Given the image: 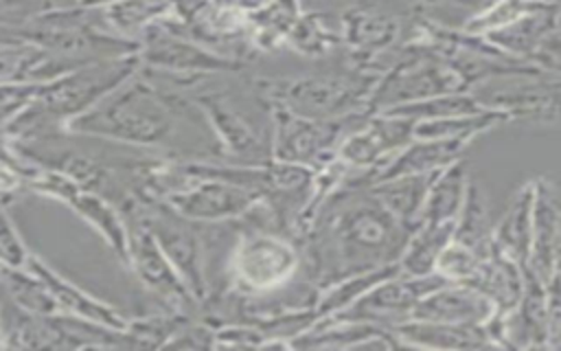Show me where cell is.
<instances>
[{
    "instance_id": "2e32d148",
    "label": "cell",
    "mask_w": 561,
    "mask_h": 351,
    "mask_svg": "<svg viewBox=\"0 0 561 351\" xmlns=\"http://www.w3.org/2000/svg\"><path fill=\"white\" fill-rule=\"evenodd\" d=\"M469 143L460 140H436V138H412L403 149H399L390 162H386L368 184L401 176H419L434 173L447 167L449 162L462 158L465 147Z\"/></svg>"
},
{
    "instance_id": "484cf974",
    "label": "cell",
    "mask_w": 561,
    "mask_h": 351,
    "mask_svg": "<svg viewBox=\"0 0 561 351\" xmlns=\"http://www.w3.org/2000/svg\"><path fill=\"white\" fill-rule=\"evenodd\" d=\"M344 31L348 44L355 48H383L392 39H397L399 22L386 13H379L375 9H351L344 13Z\"/></svg>"
},
{
    "instance_id": "4316f807",
    "label": "cell",
    "mask_w": 561,
    "mask_h": 351,
    "mask_svg": "<svg viewBox=\"0 0 561 351\" xmlns=\"http://www.w3.org/2000/svg\"><path fill=\"white\" fill-rule=\"evenodd\" d=\"M550 7L554 4H543L537 0H495L489 7L480 9L476 15H471L460 29L469 35H486L491 31L508 26L526 15L546 11Z\"/></svg>"
},
{
    "instance_id": "7c38bea8",
    "label": "cell",
    "mask_w": 561,
    "mask_h": 351,
    "mask_svg": "<svg viewBox=\"0 0 561 351\" xmlns=\"http://www.w3.org/2000/svg\"><path fill=\"white\" fill-rule=\"evenodd\" d=\"M403 347L388 327L362 320H316L289 340V349H394Z\"/></svg>"
},
{
    "instance_id": "836d02e7",
    "label": "cell",
    "mask_w": 561,
    "mask_h": 351,
    "mask_svg": "<svg viewBox=\"0 0 561 351\" xmlns=\"http://www.w3.org/2000/svg\"><path fill=\"white\" fill-rule=\"evenodd\" d=\"M537 2H543V4H559L561 0H537Z\"/></svg>"
},
{
    "instance_id": "d6a6232c",
    "label": "cell",
    "mask_w": 561,
    "mask_h": 351,
    "mask_svg": "<svg viewBox=\"0 0 561 351\" xmlns=\"http://www.w3.org/2000/svg\"><path fill=\"white\" fill-rule=\"evenodd\" d=\"M473 2H476V7H478V11H480V9H484V7H489V4H491V2H495V0H473Z\"/></svg>"
},
{
    "instance_id": "ffe728a7",
    "label": "cell",
    "mask_w": 561,
    "mask_h": 351,
    "mask_svg": "<svg viewBox=\"0 0 561 351\" xmlns=\"http://www.w3.org/2000/svg\"><path fill=\"white\" fill-rule=\"evenodd\" d=\"M436 173L438 171L419 173V176H401V178L379 180V182H373L366 186L408 230H414L421 224V213H423V204L427 197V189H430L432 180L436 178Z\"/></svg>"
},
{
    "instance_id": "5bb4252c",
    "label": "cell",
    "mask_w": 561,
    "mask_h": 351,
    "mask_svg": "<svg viewBox=\"0 0 561 351\" xmlns=\"http://www.w3.org/2000/svg\"><path fill=\"white\" fill-rule=\"evenodd\" d=\"M127 75H129V66L123 61H107L101 68H90V70L85 68L72 75L66 83H61V88H55L46 99V107L50 112L79 116L85 112V107L90 110L107 92L121 86Z\"/></svg>"
},
{
    "instance_id": "1f68e13d",
    "label": "cell",
    "mask_w": 561,
    "mask_h": 351,
    "mask_svg": "<svg viewBox=\"0 0 561 351\" xmlns=\"http://www.w3.org/2000/svg\"><path fill=\"white\" fill-rule=\"evenodd\" d=\"M528 61L548 75L561 77V33L557 29L550 31L533 50Z\"/></svg>"
},
{
    "instance_id": "4dcf8cb0",
    "label": "cell",
    "mask_w": 561,
    "mask_h": 351,
    "mask_svg": "<svg viewBox=\"0 0 561 351\" xmlns=\"http://www.w3.org/2000/svg\"><path fill=\"white\" fill-rule=\"evenodd\" d=\"M546 349L561 351V265L546 281Z\"/></svg>"
},
{
    "instance_id": "d6986e66",
    "label": "cell",
    "mask_w": 561,
    "mask_h": 351,
    "mask_svg": "<svg viewBox=\"0 0 561 351\" xmlns=\"http://www.w3.org/2000/svg\"><path fill=\"white\" fill-rule=\"evenodd\" d=\"M129 246L138 272L156 292H160L169 301H175V305H186L193 301L191 292L186 290V285L182 283V279L178 276V272L173 270V265L169 263V259L164 257L158 241L147 228L134 233Z\"/></svg>"
},
{
    "instance_id": "83f0119b",
    "label": "cell",
    "mask_w": 561,
    "mask_h": 351,
    "mask_svg": "<svg viewBox=\"0 0 561 351\" xmlns=\"http://www.w3.org/2000/svg\"><path fill=\"white\" fill-rule=\"evenodd\" d=\"M33 272L37 274V279L46 285V290L53 294V298H57L59 303H64L66 307L75 309L77 314H83L88 318H94V320H101V322H107L112 327H121V320L107 309L103 307L101 303L92 301L90 296H85L81 290H77L75 285L66 283L64 279H59L55 272H50L46 265H42L39 261H33Z\"/></svg>"
},
{
    "instance_id": "ac0fdd59",
    "label": "cell",
    "mask_w": 561,
    "mask_h": 351,
    "mask_svg": "<svg viewBox=\"0 0 561 351\" xmlns=\"http://www.w3.org/2000/svg\"><path fill=\"white\" fill-rule=\"evenodd\" d=\"M145 59L158 68H167L173 72H206L237 66L234 61L210 55L173 33L149 35L145 44Z\"/></svg>"
},
{
    "instance_id": "f546056e",
    "label": "cell",
    "mask_w": 561,
    "mask_h": 351,
    "mask_svg": "<svg viewBox=\"0 0 561 351\" xmlns=\"http://www.w3.org/2000/svg\"><path fill=\"white\" fill-rule=\"evenodd\" d=\"M53 189H55V193H59L68 202H72L79 208V213L90 217L92 224L101 226V230L107 233V237L112 239V244L116 248H121V244L125 246V235H123V228H121L118 219L112 215V211L101 200H96L94 195H88L85 191L72 186L70 182H57Z\"/></svg>"
},
{
    "instance_id": "603a6c76",
    "label": "cell",
    "mask_w": 561,
    "mask_h": 351,
    "mask_svg": "<svg viewBox=\"0 0 561 351\" xmlns=\"http://www.w3.org/2000/svg\"><path fill=\"white\" fill-rule=\"evenodd\" d=\"M557 7H550L546 11L526 15L508 26H502L497 31H491L484 37L486 42H491L497 50H502L506 57L524 61L533 55V50L539 46V42L554 31V18H557Z\"/></svg>"
},
{
    "instance_id": "44dd1931",
    "label": "cell",
    "mask_w": 561,
    "mask_h": 351,
    "mask_svg": "<svg viewBox=\"0 0 561 351\" xmlns=\"http://www.w3.org/2000/svg\"><path fill=\"white\" fill-rule=\"evenodd\" d=\"M469 173L467 160L458 158L443 167L427 189V197L421 213V224H440V222H456L469 189Z\"/></svg>"
},
{
    "instance_id": "3957f363",
    "label": "cell",
    "mask_w": 561,
    "mask_h": 351,
    "mask_svg": "<svg viewBox=\"0 0 561 351\" xmlns=\"http://www.w3.org/2000/svg\"><path fill=\"white\" fill-rule=\"evenodd\" d=\"M379 75L368 72H313L289 79H270L263 94L276 107L305 118H342L368 114L366 105Z\"/></svg>"
},
{
    "instance_id": "f1b7e54d",
    "label": "cell",
    "mask_w": 561,
    "mask_h": 351,
    "mask_svg": "<svg viewBox=\"0 0 561 351\" xmlns=\"http://www.w3.org/2000/svg\"><path fill=\"white\" fill-rule=\"evenodd\" d=\"M169 0H116L107 7V20L121 33L145 31L147 24L158 20L169 11Z\"/></svg>"
},
{
    "instance_id": "8992f818",
    "label": "cell",
    "mask_w": 561,
    "mask_h": 351,
    "mask_svg": "<svg viewBox=\"0 0 561 351\" xmlns=\"http://www.w3.org/2000/svg\"><path fill=\"white\" fill-rule=\"evenodd\" d=\"M234 281L252 296H267L291 285L302 270V250L278 233L243 235L232 252Z\"/></svg>"
},
{
    "instance_id": "d4e9b609",
    "label": "cell",
    "mask_w": 561,
    "mask_h": 351,
    "mask_svg": "<svg viewBox=\"0 0 561 351\" xmlns=\"http://www.w3.org/2000/svg\"><path fill=\"white\" fill-rule=\"evenodd\" d=\"M491 235H493V224L489 219L486 195L476 180H469L465 204L456 217L454 241H460L478 252H486L491 248Z\"/></svg>"
},
{
    "instance_id": "4fadbf2b",
    "label": "cell",
    "mask_w": 561,
    "mask_h": 351,
    "mask_svg": "<svg viewBox=\"0 0 561 351\" xmlns=\"http://www.w3.org/2000/svg\"><path fill=\"white\" fill-rule=\"evenodd\" d=\"M561 246V195L546 178L535 180V206H533V237L528 268L543 281L559 268Z\"/></svg>"
},
{
    "instance_id": "e0dca14e",
    "label": "cell",
    "mask_w": 561,
    "mask_h": 351,
    "mask_svg": "<svg viewBox=\"0 0 561 351\" xmlns=\"http://www.w3.org/2000/svg\"><path fill=\"white\" fill-rule=\"evenodd\" d=\"M533 206H535V180H528L511 197L504 215L493 226L491 241L504 254L519 265H528L530 237H533Z\"/></svg>"
},
{
    "instance_id": "8fae6325",
    "label": "cell",
    "mask_w": 561,
    "mask_h": 351,
    "mask_svg": "<svg viewBox=\"0 0 561 351\" xmlns=\"http://www.w3.org/2000/svg\"><path fill=\"white\" fill-rule=\"evenodd\" d=\"M495 312V303L480 290L465 283L445 281L414 305L410 320L486 325Z\"/></svg>"
},
{
    "instance_id": "9c48e42d",
    "label": "cell",
    "mask_w": 561,
    "mask_h": 351,
    "mask_svg": "<svg viewBox=\"0 0 561 351\" xmlns=\"http://www.w3.org/2000/svg\"><path fill=\"white\" fill-rule=\"evenodd\" d=\"M517 86H504L476 94L486 107L506 112L508 118L552 123L561 118V77L557 75H519Z\"/></svg>"
},
{
    "instance_id": "cb8c5ba5",
    "label": "cell",
    "mask_w": 561,
    "mask_h": 351,
    "mask_svg": "<svg viewBox=\"0 0 561 351\" xmlns=\"http://www.w3.org/2000/svg\"><path fill=\"white\" fill-rule=\"evenodd\" d=\"M399 263H390V265H381L375 270H366V272H357L351 276H344L331 285L320 287L313 312H316V320L322 318H331L337 312H342L344 307H348L355 298H359L366 290H370L375 283L399 274Z\"/></svg>"
},
{
    "instance_id": "9a60e30c",
    "label": "cell",
    "mask_w": 561,
    "mask_h": 351,
    "mask_svg": "<svg viewBox=\"0 0 561 351\" xmlns=\"http://www.w3.org/2000/svg\"><path fill=\"white\" fill-rule=\"evenodd\" d=\"M403 347L416 349H489L495 347L484 325L405 320L392 329Z\"/></svg>"
},
{
    "instance_id": "ba28073f",
    "label": "cell",
    "mask_w": 561,
    "mask_h": 351,
    "mask_svg": "<svg viewBox=\"0 0 561 351\" xmlns=\"http://www.w3.org/2000/svg\"><path fill=\"white\" fill-rule=\"evenodd\" d=\"M263 204V195L250 186L217 178L199 176V180L182 191H175L171 206L186 219L221 222L252 213Z\"/></svg>"
},
{
    "instance_id": "52a82bcc",
    "label": "cell",
    "mask_w": 561,
    "mask_h": 351,
    "mask_svg": "<svg viewBox=\"0 0 561 351\" xmlns=\"http://www.w3.org/2000/svg\"><path fill=\"white\" fill-rule=\"evenodd\" d=\"M445 279L438 272L412 276V274H392L379 283H375L370 290H366L359 298H355L348 307L337 312L331 318L342 320H362L381 325L388 329H394L397 325L412 318L414 305L432 290L443 285ZM329 320V318H322Z\"/></svg>"
},
{
    "instance_id": "277c9868",
    "label": "cell",
    "mask_w": 561,
    "mask_h": 351,
    "mask_svg": "<svg viewBox=\"0 0 561 351\" xmlns=\"http://www.w3.org/2000/svg\"><path fill=\"white\" fill-rule=\"evenodd\" d=\"M465 90L467 86L456 68L436 48L421 46L416 53H405L386 75L377 79L366 112L377 114L403 103Z\"/></svg>"
},
{
    "instance_id": "6da1fadb",
    "label": "cell",
    "mask_w": 561,
    "mask_h": 351,
    "mask_svg": "<svg viewBox=\"0 0 561 351\" xmlns=\"http://www.w3.org/2000/svg\"><path fill=\"white\" fill-rule=\"evenodd\" d=\"M410 233L368 186L342 184L320 204L302 235V261L320 290L344 276L397 263Z\"/></svg>"
},
{
    "instance_id": "30bf717a",
    "label": "cell",
    "mask_w": 561,
    "mask_h": 351,
    "mask_svg": "<svg viewBox=\"0 0 561 351\" xmlns=\"http://www.w3.org/2000/svg\"><path fill=\"white\" fill-rule=\"evenodd\" d=\"M149 233L158 241L160 250L191 292L195 301L204 298L206 283H204V268H202V244L195 230L188 226L186 217L178 211H162L156 213L149 224Z\"/></svg>"
},
{
    "instance_id": "7402d4cb",
    "label": "cell",
    "mask_w": 561,
    "mask_h": 351,
    "mask_svg": "<svg viewBox=\"0 0 561 351\" xmlns=\"http://www.w3.org/2000/svg\"><path fill=\"white\" fill-rule=\"evenodd\" d=\"M454 228L456 222H440V224H419L405 246L403 252L399 257V270L403 274H412V276H423V274H432L436 272V263L440 259V254L445 252V248L454 241Z\"/></svg>"
},
{
    "instance_id": "7a4b0ae2",
    "label": "cell",
    "mask_w": 561,
    "mask_h": 351,
    "mask_svg": "<svg viewBox=\"0 0 561 351\" xmlns=\"http://www.w3.org/2000/svg\"><path fill=\"white\" fill-rule=\"evenodd\" d=\"M173 123L169 103L153 86L134 81L116 86L99 103L79 114L72 129L125 143L153 145L167 143Z\"/></svg>"
},
{
    "instance_id": "5b68a950",
    "label": "cell",
    "mask_w": 561,
    "mask_h": 351,
    "mask_svg": "<svg viewBox=\"0 0 561 351\" xmlns=\"http://www.w3.org/2000/svg\"><path fill=\"white\" fill-rule=\"evenodd\" d=\"M368 114L342 118H305L272 105V158L280 162L320 169L335 158L342 138Z\"/></svg>"
}]
</instances>
